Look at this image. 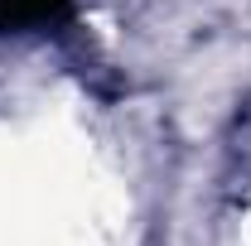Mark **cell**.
Masks as SVG:
<instances>
[{
  "mask_svg": "<svg viewBox=\"0 0 251 246\" xmlns=\"http://www.w3.org/2000/svg\"><path fill=\"white\" fill-rule=\"evenodd\" d=\"M73 25V0H0V39Z\"/></svg>",
  "mask_w": 251,
  "mask_h": 246,
  "instance_id": "obj_1",
  "label": "cell"
}]
</instances>
